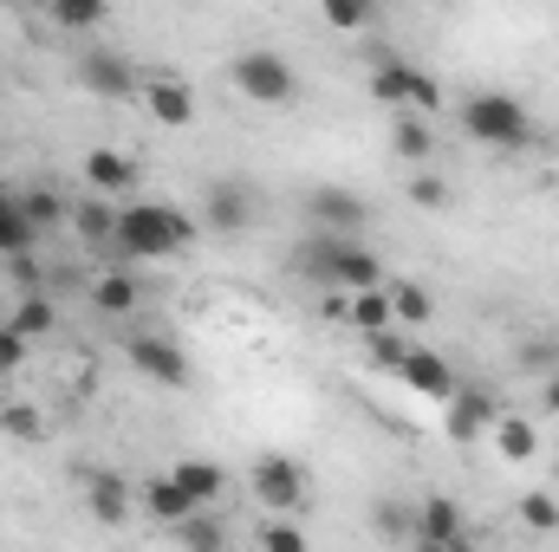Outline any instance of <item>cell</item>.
I'll return each mask as SVG.
<instances>
[{"label": "cell", "mask_w": 559, "mask_h": 552, "mask_svg": "<svg viewBox=\"0 0 559 552\" xmlns=\"http://www.w3.org/2000/svg\"><path fill=\"white\" fill-rule=\"evenodd\" d=\"M371 20H378V13L358 7V0H332V7H325V26H332V33H365Z\"/></svg>", "instance_id": "33"}, {"label": "cell", "mask_w": 559, "mask_h": 552, "mask_svg": "<svg viewBox=\"0 0 559 552\" xmlns=\"http://www.w3.org/2000/svg\"><path fill=\"white\" fill-rule=\"evenodd\" d=\"M7 202H13V189H7V182H0V208H7Z\"/></svg>", "instance_id": "39"}, {"label": "cell", "mask_w": 559, "mask_h": 552, "mask_svg": "<svg viewBox=\"0 0 559 552\" xmlns=\"http://www.w3.org/2000/svg\"><path fill=\"white\" fill-rule=\"evenodd\" d=\"M540 404H547V416H559V371H547V384H540Z\"/></svg>", "instance_id": "38"}, {"label": "cell", "mask_w": 559, "mask_h": 552, "mask_svg": "<svg viewBox=\"0 0 559 552\" xmlns=\"http://www.w3.org/2000/svg\"><path fill=\"white\" fill-rule=\"evenodd\" d=\"M495 397H488V391H455V397H449V435H455V442H475V435H488V429H495Z\"/></svg>", "instance_id": "16"}, {"label": "cell", "mask_w": 559, "mask_h": 552, "mask_svg": "<svg viewBox=\"0 0 559 552\" xmlns=\"http://www.w3.org/2000/svg\"><path fill=\"white\" fill-rule=\"evenodd\" d=\"M7 279L26 292V299H39V267H33V254H20V261H7Z\"/></svg>", "instance_id": "36"}, {"label": "cell", "mask_w": 559, "mask_h": 552, "mask_svg": "<svg viewBox=\"0 0 559 552\" xmlns=\"http://www.w3.org/2000/svg\"><path fill=\"white\" fill-rule=\"evenodd\" d=\"M202 221H209L215 235L254 228V189H248V182H209V189H202Z\"/></svg>", "instance_id": "10"}, {"label": "cell", "mask_w": 559, "mask_h": 552, "mask_svg": "<svg viewBox=\"0 0 559 552\" xmlns=\"http://www.w3.org/2000/svg\"><path fill=\"white\" fill-rule=\"evenodd\" d=\"M293 267H299V279H312V286H325V292H345V299L391 286V279H384V261H378L365 241H345V235H306L299 254H293Z\"/></svg>", "instance_id": "1"}, {"label": "cell", "mask_w": 559, "mask_h": 552, "mask_svg": "<svg viewBox=\"0 0 559 552\" xmlns=\"http://www.w3.org/2000/svg\"><path fill=\"white\" fill-rule=\"evenodd\" d=\"M143 105H150L156 124H189V118H195V92H189L182 79H150V85H143Z\"/></svg>", "instance_id": "17"}, {"label": "cell", "mask_w": 559, "mask_h": 552, "mask_svg": "<svg viewBox=\"0 0 559 552\" xmlns=\"http://www.w3.org/2000/svg\"><path fill=\"white\" fill-rule=\"evenodd\" d=\"M261 552H312V547H306V533H299L293 520L267 514V527H261Z\"/></svg>", "instance_id": "32"}, {"label": "cell", "mask_w": 559, "mask_h": 552, "mask_svg": "<svg viewBox=\"0 0 559 552\" xmlns=\"http://www.w3.org/2000/svg\"><path fill=\"white\" fill-rule=\"evenodd\" d=\"M92 305H98L105 319H124V312H138V305H143V286L124 274V267H111V274L92 286Z\"/></svg>", "instance_id": "22"}, {"label": "cell", "mask_w": 559, "mask_h": 552, "mask_svg": "<svg viewBox=\"0 0 559 552\" xmlns=\"http://www.w3.org/2000/svg\"><path fill=\"white\" fill-rule=\"evenodd\" d=\"M176 547L182 552H228V520H215V514H189V520L176 527Z\"/></svg>", "instance_id": "24"}, {"label": "cell", "mask_w": 559, "mask_h": 552, "mask_svg": "<svg viewBox=\"0 0 559 552\" xmlns=\"http://www.w3.org/2000/svg\"><path fill=\"white\" fill-rule=\"evenodd\" d=\"M72 79H79L85 92H98V98H131V92H143L138 65H131L124 52H79V59H72Z\"/></svg>", "instance_id": "9"}, {"label": "cell", "mask_w": 559, "mask_h": 552, "mask_svg": "<svg viewBox=\"0 0 559 552\" xmlns=\"http://www.w3.org/2000/svg\"><path fill=\"white\" fill-rule=\"evenodd\" d=\"M195 241V215L189 208H169V202H124L118 208V267H138V261H169Z\"/></svg>", "instance_id": "2"}, {"label": "cell", "mask_w": 559, "mask_h": 552, "mask_svg": "<svg viewBox=\"0 0 559 552\" xmlns=\"http://www.w3.org/2000/svg\"><path fill=\"white\" fill-rule=\"evenodd\" d=\"M13 208L26 215V228H33V235H46V228H66V221H72V202H66L59 189H20V195H13Z\"/></svg>", "instance_id": "18"}, {"label": "cell", "mask_w": 559, "mask_h": 552, "mask_svg": "<svg viewBox=\"0 0 559 552\" xmlns=\"http://www.w3.org/2000/svg\"><path fill=\"white\" fill-rule=\"evenodd\" d=\"M169 475H176V488H182V494H189L202 514H209V507L228 494V468H222V461H209V455H189V461H176Z\"/></svg>", "instance_id": "13"}, {"label": "cell", "mask_w": 559, "mask_h": 552, "mask_svg": "<svg viewBox=\"0 0 559 552\" xmlns=\"http://www.w3.org/2000/svg\"><path fill=\"white\" fill-rule=\"evenodd\" d=\"M462 131L475 143H488V149H527L534 143V118H527V105L514 92H475L462 105Z\"/></svg>", "instance_id": "4"}, {"label": "cell", "mask_w": 559, "mask_h": 552, "mask_svg": "<svg viewBox=\"0 0 559 552\" xmlns=\"http://www.w3.org/2000/svg\"><path fill=\"white\" fill-rule=\"evenodd\" d=\"M488 435H495V448H501L508 461H534V455H540V429H534L527 416H495Z\"/></svg>", "instance_id": "23"}, {"label": "cell", "mask_w": 559, "mask_h": 552, "mask_svg": "<svg viewBox=\"0 0 559 552\" xmlns=\"http://www.w3.org/2000/svg\"><path fill=\"white\" fill-rule=\"evenodd\" d=\"M85 182H92V195H105V202H131V189H138V163H131L124 149L98 143V149H85Z\"/></svg>", "instance_id": "11"}, {"label": "cell", "mask_w": 559, "mask_h": 552, "mask_svg": "<svg viewBox=\"0 0 559 552\" xmlns=\"http://www.w3.org/2000/svg\"><path fill=\"white\" fill-rule=\"evenodd\" d=\"M143 507H150V520H163L169 533H176V527H182L189 514H202V507H195V501H189V494L176 488V475H156V481L143 488Z\"/></svg>", "instance_id": "20"}, {"label": "cell", "mask_w": 559, "mask_h": 552, "mask_svg": "<svg viewBox=\"0 0 559 552\" xmlns=\"http://www.w3.org/2000/svg\"><path fill=\"white\" fill-rule=\"evenodd\" d=\"M371 527H378V540H417V507L378 501V507H371Z\"/></svg>", "instance_id": "27"}, {"label": "cell", "mask_w": 559, "mask_h": 552, "mask_svg": "<svg viewBox=\"0 0 559 552\" xmlns=\"http://www.w3.org/2000/svg\"><path fill=\"white\" fill-rule=\"evenodd\" d=\"M371 92H378V105H391L397 118H429V111H442V85L417 72L404 52H371Z\"/></svg>", "instance_id": "3"}, {"label": "cell", "mask_w": 559, "mask_h": 552, "mask_svg": "<svg viewBox=\"0 0 559 552\" xmlns=\"http://www.w3.org/2000/svg\"><path fill=\"white\" fill-rule=\"evenodd\" d=\"M411 202L429 208V215H436V208H449V182H442V176H429V169H417V176H411Z\"/></svg>", "instance_id": "34"}, {"label": "cell", "mask_w": 559, "mask_h": 552, "mask_svg": "<svg viewBox=\"0 0 559 552\" xmlns=\"http://www.w3.org/2000/svg\"><path fill=\"white\" fill-rule=\"evenodd\" d=\"M33 241H39V235H33V228H26V215L7 202V208H0V254H7V261H20V254H33Z\"/></svg>", "instance_id": "29"}, {"label": "cell", "mask_w": 559, "mask_h": 552, "mask_svg": "<svg viewBox=\"0 0 559 552\" xmlns=\"http://www.w3.org/2000/svg\"><path fill=\"white\" fill-rule=\"evenodd\" d=\"M254 494H261L267 514L293 520V514L306 507V468H299L293 455H261V461H254Z\"/></svg>", "instance_id": "7"}, {"label": "cell", "mask_w": 559, "mask_h": 552, "mask_svg": "<svg viewBox=\"0 0 559 552\" xmlns=\"http://www.w3.org/2000/svg\"><path fill=\"white\" fill-rule=\"evenodd\" d=\"M391 312H397V325H429L436 319V299L423 292L417 279H391Z\"/></svg>", "instance_id": "25"}, {"label": "cell", "mask_w": 559, "mask_h": 552, "mask_svg": "<svg viewBox=\"0 0 559 552\" xmlns=\"http://www.w3.org/2000/svg\"><path fill=\"white\" fill-rule=\"evenodd\" d=\"M85 501H92V520L98 527H124L131 520V488L111 468H85Z\"/></svg>", "instance_id": "12"}, {"label": "cell", "mask_w": 559, "mask_h": 552, "mask_svg": "<svg viewBox=\"0 0 559 552\" xmlns=\"http://www.w3.org/2000/svg\"><path fill=\"white\" fill-rule=\"evenodd\" d=\"M118 208H124V202L79 195V202H72V235H79L85 248H111V241H118Z\"/></svg>", "instance_id": "15"}, {"label": "cell", "mask_w": 559, "mask_h": 552, "mask_svg": "<svg viewBox=\"0 0 559 552\" xmlns=\"http://www.w3.org/2000/svg\"><path fill=\"white\" fill-rule=\"evenodd\" d=\"M306 221H312V235H345V241H358V228L371 221V208H365V195H352V189H312V195H306Z\"/></svg>", "instance_id": "8"}, {"label": "cell", "mask_w": 559, "mask_h": 552, "mask_svg": "<svg viewBox=\"0 0 559 552\" xmlns=\"http://www.w3.org/2000/svg\"><path fill=\"white\" fill-rule=\"evenodd\" d=\"M20 351H26V345H20V338H13V332H7V325H0V377H7V371H13V364H20Z\"/></svg>", "instance_id": "37"}, {"label": "cell", "mask_w": 559, "mask_h": 552, "mask_svg": "<svg viewBox=\"0 0 559 552\" xmlns=\"http://www.w3.org/2000/svg\"><path fill=\"white\" fill-rule=\"evenodd\" d=\"M397 377H404V384H411L417 397L442 404V410H449V397L462 391V384H455V371H449V358H436V351H411V364H404Z\"/></svg>", "instance_id": "14"}, {"label": "cell", "mask_w": 559, "mask_h": 552, "mask_svg": "<svg viewBox=\"0 0 559 552\" xmlns=\"http://www.w3.org/2000/svg\"><path fill=\"white\" fill-rule=\"evenodd\" d=\"M52 26L92 33V26H105V7H98V0H59V7H52Z\"/></svg>", "instance_id": "30"}, {"label": "cell", "mask_w": 559, "mask_h": 552, "mask_svg": "<svg viewBox=\"0 0 559 552\" xmlns=\"http://www.w3.org/2000/svg\"><path fill=\"white\" fill-rule=\"evenodd\" d=\"M345 325H358L365 338H378V332H397L391 286H378V292H352V299H345Z\"/></svg>", "instance_id": "19"}, {"label": "cell", "mask_w": 559, "mask_h": 552, "mask_svg": "<svg viewBox=\"0 0 559 552\" xmlns=\"http://www.w3.org/2000/svg\"><path fill=\"white\" fill-rule=\"evenodd\" d=\"M124 364H138V377L169 384V391L189 384V358H182V345L163 338V332H131V338H124Z\"/></svg>", "instance_id": "6"}, {"label": "cell", "mask_w": 559, "mask_h": 552, "mask_svg": "<svg viewBox=\"0 0 559 552\" xmlns=\"http://www.w3.org/2000/svg\"><path fill=\"white\" fill-rule=\"evenodd\" d=\"M521 520H527L534 533H554L559 527V501L554 494H527V501H521Z\"/></svg>", "instance_id": "35"}, {"label": "cell", "mask_w": 559, "mask_h": 552, "mask_svg": "<svg viewBox=\"0 0 559 552\" xmlns=\"http://www.w3.org/2000/svg\"><path fill=\"white\" fill-rule=\"evenodd\" d=\"M417 540H436V547H455L462 540V507L449 494H429L417 507Z\"/></svg>", "instance_id": "21"}, {"label": "cell", "mask_w": 559, "mask_h": 552, "mask_svg": "<svg viewBox=\"0 0 559 552\" xmlns=\"http://www.w3.org/2000/svg\"><path fill=\"white\" fill-rule=\"evenodd\" d=\"M228 79H235V92L241 98H254V105H293L299 98V79H293V65L280 59V52H267V46H248L235 65H228Z\"/></svg>", "instance_id": "5"}, {"label": "cell", "mask_w": 559, "mask_h": 552, "mask_svg": "<svg viewBox=\"0 0 559 552\" xmlns=\"http://www.w3.org/2000/svg\"><path fill=\"white\" fill-rule=\"evenodd\" d=\"M411 351H417V345H411L404 332H378V338H371V358H378V371H404V364H411Z\"/></svg>", "instance_id": "31"}, {"label": "cell", "mask_w": 559, "mask_h": 552, "mask_svg": "<svg viewBox=\"0 0 559 552\" xmlns=\"http://www.w3.org/2000/svg\"><path fill=\"white\" fill-rule=\"evenodd\" d=\"M391 137H397V156H404V163H429V156H436V137H429V124H423V118H397V131H391Z\"/></svg>", "instance_id": "28"}, {"label": "cell", "mask_w": 559, "mask_h": 552, "mask_svg": "<svg viewBox=\"0 0 559 552\" xmlns=\"http://www.w3.org/2000/svg\"><path fill=\"white\" fill-rule=\"evenodd\" d=\"M7 332L26 345V338H46L52 332V299H20L13 305V319H7Z\"/></svg>", "instance_id": "26"}]
</instances>
